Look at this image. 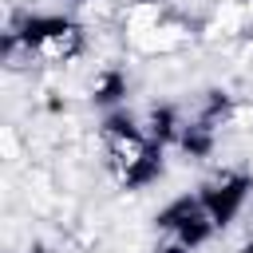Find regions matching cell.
Wrapping results in <instances>:
<instances>
[{
	"instance_id": "6da1fadb",
	"label": "cell",
	"mask_w": 253,
	"mask_h": 253,
	"mask_svg": "<svg viewBox=\"0 0 253 253\" xmlns=\"http://www.w3.org/2000/svg\"><path fill=\"white\" fill-rule=\"evenodd\" d=\"M103 154H107V166L119 174V182L126 186H138L146 182L154 170H158V154H154V142L123 115L107 119L103 123Z\"/></svg>"
},
{
	"instance_id": "7a4b0ae2",
	"label": "cell",
	"mask_w": 253,
	"mask_h": 253,
	"mask_svg": "<svg viewBox=\"0 0 253 253\" xmlns=\"http://www.w3.org/2000/svg\"><path fill=\"white\" fill-rule=\"evenodd\" d=\"M75 47H79V28L67 20H40L36 36L28 32V51H36L40 59L55 63V59H67Z\"/></svg>"
}]
</instances>
